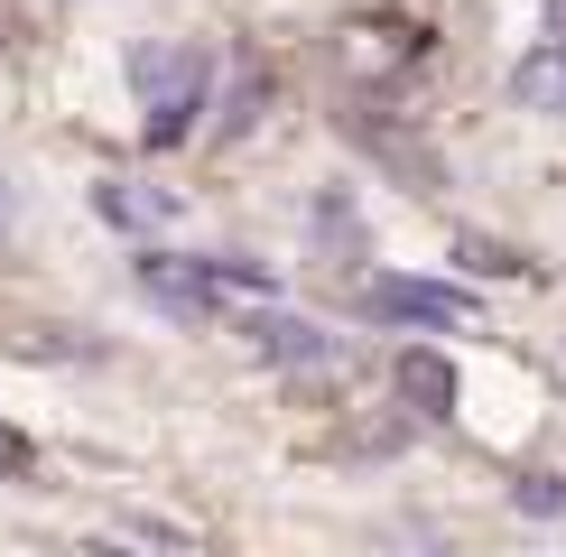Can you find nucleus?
<instances>
[{
	"label": "nucleus",
	"mask_w": 566,
	"mask_h": 557,
	"mask_svg": "<svg viewBox=\"0 0 566 557\" xmlns=\"http://www.w3.org/2000/svg\"><path fill=\"white\" fill-rule=\"evenodd\" d=\"M511 103L521 112H566V46H530L521 65H511Z\"/></svg>",
	"instance_id": "obj_6"
},
{
	"label": "nucleus",
	"mask_w": 566,
	"mask_h": 557,
	"mask_svg": "<svg viewBox=\"0 0 566 557\" xmlns=\"http://www.w3.org/2000/svg\"><path fill=\"white\" fill-rule=\"evenodd\" d=\"M0 474H29V437L19 428H0Z\"/></svg>",
	"instance_id": "obj_11"
},
{
	"label": "nucleus",
	"mask_w": 566,
	"mask_h": 557,
	"mask_svg": "<svg viewBox=\"0 0 566 557\" xmlns=\"http://www.w3.org/2000/svg\"><path fill=\"white\" fill-rule=\"evenodd\" d=\"M103 548H139V557H196V548L177 539V529H149V521H122V529H112Z\"/></svg>",
	"instance_id": "obj_9"
},
{
	"label": "nucleus",
	"mask_w": 566,
	"mask_h": 557,
	"mask_svg": "<svg viewBox=\"0 0 566 557\" xmlns=\"http://www.w3.org/2000/svg\"><path fill=\"white\" fill-rule=\"evenodd\" d=\"M371 316H399V325H474V297L428 288V278H371Z\"/></svg>",
	"instance_id": "obj_2"
},
{
	"label": "nucleus",
	"mask_w": 566,
	"mask_h": 557,
	"mask_svg": "<svg viewBox=\"0 0 566 557\" xmlns=\"http://www.w3.org/2000/svg\"><path fill=\"white\" fill-rule=\"evenodd\" d=\"M103 223H122V232H168L177 214H186V196L177 186H103Z\"/></svg>",
	"instance_id": "obj_5"
},
{
	"label": "nucleus",
	"mask_w": 566,
	"mask_h": 557,
	"mask_svg": "<svg viewBox=\"0 0 566 557\" xmlns=\"http://www.w3.org/2000/svg\"><path fill=\"white\" fill-rule=\"evenodd\" d=\"M130 93H139V112H149V130L177 139L205 112V93H214V56H205L196 38H149V46H130Z\"/></svg>",
	"instance_id": "obj_1"
},
{
	"label": "nucleus",
	"mask_w": 566,
	"mask_h": 557,
	"mask_svg": "<svg viewBox=\"0 0 566 557\" xmlns=\"http://www.w3.org/2000/svg\"><path fill=\"white\" fill-rule=\"evenodd\" d=\"M251 344H261L270 362H289V371H325V362L344 354V344L325 335V325H306V316H261V325H251Z\"/></svg>",
	"instance_id": "obj_4"
},
{
	"label": "nucleus",
	"mask_w": 566,
	"mask_h": 557,
	"mask_svg": "<svg viewBox=\"0 0 566 557\" xmlns=\"http://www.w3.org/2000/svg\"><path fill=\"white\" fill-rule=\"evenodd\" d=\"M205 270H214V297H270V288H279L261 261H232V251H214Z\"/></svg>",
	"instance_id": "obj_8"
},
{
	"label": "nucleus",
	"mask_w": 566,
	"mask_h": 557,
	"mask_svg": "<svg viewBox=\"0 0 566 557\" xmlns=\"http://www.w3.org/2000/svg\"><path fill=\"white\" fill-rule=\"evenodd\" d=\"M399 390H409L428 418L455 409V371H446V354H399Z\"/></svg>",
	"instance_id": "obj_7"
},
{
	"label": "nucleus",
	"mask_w": 566,
	"mask_h": 557,
	"mask_svg": "<svg viewBox=\"0 0 566 557\" xmlns=\"http://www.w3.org/2000/svg\"><path fill=\"white\" fill-rule=\"evenodd\" d=\"M548 38H557V46H566V0H548Z\"/></svg>",
	"instance_id": "obj_12"
},
{
	"label": "nucleus",
	"mask_w": 566,
	"mask_h": 557,
	"mask_svg": "<svg viewBox=\"0 0 566 557\" xmlns=\"http://www.w3.org/2000/svg\"><path fill=\"white\" fill-rule=\"evenodd\" d=\"M139 288H149L158 307H177V316H205V307H214V270H205V261H177V251H149V261H139Z\"/></svg>",
	"instance_id": "obj_3"
},
{
	"label": "nucleus",
	"mask_w": 566,
	"mask_h": 557,
	"mask_svg": "<svg viewBox=\"0 0 566 557\" xmlns=\"http://www.w3.org/2000/svg\"><path fill=\"white\" fill-rule=\"evenodd\" d=\"M521 511H538V521H557V511H566V483H557V474H530V483H521Z\"/></svg>",
	"instance_id": "obj_10"
}]
</instances>
